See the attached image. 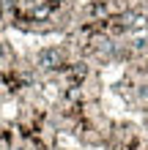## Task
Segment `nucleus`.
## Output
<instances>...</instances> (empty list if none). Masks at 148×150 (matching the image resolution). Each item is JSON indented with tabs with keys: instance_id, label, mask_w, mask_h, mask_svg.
<instances>
[{
	"instance_id": "f257e3e1",
	"label": "nucleus",
	"mask_w": 148,
	"mask_h": 150,
	"mask_svg": "<svg viewBox=\"0 0 148 150\" xmlns=\"http://www.w3.org/2000/svg\"><path fill=\"white\" fill-rule=\"evenodd\" d=\"M39 66H41V68H47V71H49V68H58V66H60V55H58V49H44V52L39 55Z\"/></svg>"
},
{
	"instance_id": "f03ea898",
	"label": "nucleus",
	"mask_w": 148,
	"mask_h": 150,
	"mask_svg": "<svg viewBox=\"0 0 148 150\" xmlns=\"http://www.w3.org/2000/svg\"><path fill=\"white\" fill-rule=\"evenodd\" d=\"M6 55V47H3V44H0V57H3Z\"/></svg>"
}]
</instances>
